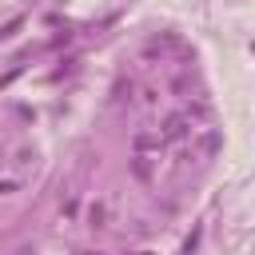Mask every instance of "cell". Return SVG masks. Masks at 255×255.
Returning a JSON list of instances; mask_svg holds the SVG:
<instances>
[{"instance_id":"1","label":"cell","mask_w":255,"mask_h":255,"mask_svg":"<svg viewBox=\"0 0 255 255\" xmlns=\"http://www.w3.org/2000/svg\"><path fill=\"white\" fill-rule=\"evenodd\" d=\"M163 135H171V139H179V135H187V120H183V116H171V120L163 124Z\"/></svg>"}]
</instances>
